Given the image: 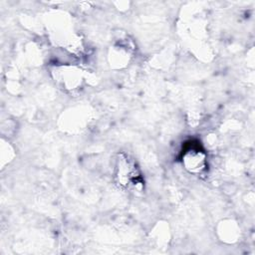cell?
Masks as SVG:
<instances>
[{
  "instance_id": "1",
  "label": "cell",
  "mask_w": 255,
  "mask_h": 255,
  "mask_svg": "<svg viewBox=\"0 0 255 255\" xmlns=\"http://www.w3.org/2000/svg\"><path fill=\"white\" fill-rule=\"evenodd\" d=\"M183 163L185 165V168L188 169L190 172H201L204 169L205 165V154L199 148H188L184 152Z\"/></svg>"
}]
</instances>
